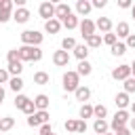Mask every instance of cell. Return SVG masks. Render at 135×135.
Listing matches in <instances>:
<instances>
[{"mask_svg":"<svg viewBox=\"0 0 135 135\" xmlns=\"http://www.w3.org/2000/svg\"><path fill=\"white\" fill-rule=\"evenodd\" d=\"M61 86H63L65 93H74L80 86V74L76 70H68L63 74V78H61Z\"/></svg>","mask_w":135,"mask_h":135,"instance_id":"obj_1","label":"cell"},{"mask_svg":"<svg viewBox=\"0 0 135 135\" xmlns=\"http://www.w3.org/2000/svg\"><path fill=\"white\" fill-rule=\"evenodd\" d=\"M19 59L21 61H40L42 59V51H40V46L21 44L19 46Z\"/></svg>","mask_w":135,"mask_h":135,"instance_id":"obj_2","label":"cell"},{"mask_svg":"<svg viewBox=\"0 0 135 135\" xmlns=\"http://www.w3.org/2000/svg\"><path fill=\"white\" fill-rule=\"evenodd\" d=\"M129 120H131V114H129V110H116L114 118L110 120V129H112V131L116 133L118 129L127 127V124H129Z\"/></svg>","mask_w":135,"mask_h":135,"instance_id":"obj_3","label":"cell"},{"mask_svg":"<svg viewBox=\"0 0 135 135\" xmlns=\"http://www.w3.org/2000/svg\"><path fill=\"white\" fill-rule=\"evenodd\" d=\"M42 40H44V34H40L38 30H25V32H21V42H23V44L40 46Z\"/></svg>","mask_w":135,"mask_h":135,"instance_id":"obj_4","label":"cell"},{"mask_svg":"<svg viewBox=\"0 0 135 135\" xmlns=\"http://www.w3.org/2000/svg\"><path fill=\"white\" fill-rule=\"evenodd\" d=\"M49 120H51L49 110H36L32 116H27V124H30V127H42V124H46Z\"/></svg>","mask_w":135,"mask_h":135,"instance_id":"obj_5","label":"cell"},{"mask_svg":"<svg viewBox=\"0 0 135 135\" xmlns=\"http://www.w3.org/2000/svg\"><path fill=\"white\" fill-rule=\"evenodd\" d=\"M13 11H15L13 0H0V23H8L13 19Z\"/></svg>","mask_w":135,"mask_h":135,"instance_id":"obj_6","label":"cell"},{"mask_svg":"<svg viewBox=\"0 0 135 135\" xmlns=\"http://www.w3.org/2000/svg\"><path fill=\"white\" fill-rule=\"evenodd\" d=\"M38 15H40L44 21L53 19V17H55V4H53V2H49V0L40 2V6H38Z\"/></svg>","mask_w":135,"mask_h":135,"instance_id":"obj_7","label":"cell"},{"mask_svg":"<svg viewBox=\"0 0 135 135\" xmlns=\"http://www.w3.org/2000/svg\"><path fill=\"white\" fill-rule=\"evenodd\" d=\"M112 78L114 80H127V78H131V65H127V63H120L118 68H114L112 70Z\"/></svg>","mask_w":135,"mask_h":135,"instance_id":"obj_8","label":"cell"},{"mask_svg":"<svg viewBox=\"0 0 135 135\" xmlns=\"http://www.w3.org/2000/svg\"><path fill=\"white\" fill-rule=\"evenodd\" d=\"M78 30H80V34H82V38H89L91 34H97L95 30V21H91L89 17H84L82 21H80V25H78Z\"/></svg>","mask_w":135,"mask_h":135,"instance_id":"obj_9","label":"cell"},{"mask_svg":"<svg viewBox=\"0 0 135 135\" xmlns=\"http://www.w3.org/2000/svg\"><path fill=\"white\" fill-rule=\"evenodd\" d=\"M53 63H55L57 68H65V65L70 63V53L63 51V49L55 51V53H53Z\"/></svg>","mask_w":135,"mask_h":135,"instance_id":"obj_10","label":"cell"},{"mask_svg":"<svg viewBox=\"0 0 135 135\" xmlns=\"http://www.w3.org/2000/svg\"><path fill=\"white\" fill-rule=\"evenodd\" d=\"M91 11H93L91 0H76V15H78V17H82V19H84Z\"/></svg>","mask_w":135,"mask_h":135,"instance_id":"obj_11","label":"cell"},{"mask_svg":"<svg viewBox=\"0 0 135 135\" xmlns=\"http://www.w3.org/2000/svg\"><path fill=\"white\" fill-rule=\"evenodd\" d=\"M30 11L25 8V6H19V8H15L13 11V21H17V23H27L30 21Z\"/></svg>","mask_w":135,"mask_h":135,"instance_id":"obj_12","label":"cell"},{"mask_svg":"<svg viewBox=\"0 0 135 135\" xmlns=\"http://www.w3.org/2000/svg\"><path fill=\"white\" fill-rule=\"evenodd\" d=\"M114 103H116V108H118V110H127V108L131 105V97H129V93H124V91L116 93Z\"/></svg>","mask_w":135,"mask_h":135,"instance_id":"obj_13","label":"cell"},{"mask_svg":"<svg viewBox=\"0 0 135 135\" xmlns=\"http://www.w3.org/2000/svg\"><path fill=\"white\" fill-rule=\"evenodd\" d=\"M74 97H76V101L86 103V101L91 99V89H89V86H84V84H80V86L74 91Z\"/></svg>","mask_w":135,"mask_h":135,"instance_id":"obj_14","label":"cell"},{"mask_svg":"<svg viewBox=\"0 0 135 135\" xmlns=\"http://www.w3.org/2000/svg\"><path fill=\"white\" fill-rule=\"evenodd\" d=\"M95 27H97L101 34H108V32H112V19H110V17H99V19L95 21Z\"/></svg>","mask_w":135,"mask_h":135,"instance_id":"obj_15","label":"cell"},{"mask_svg":"<svg viewBox=\"0 0 135 135\" xmlns=\"http://www.w3.org/2000/svg\"><path fill=\"white\" fill-rule=\"evenodd\" d=\"M63 25H61V21L59 19H49V21H44V32L46 34H59V30H61Z\"/></svg>","mask_w":135,"mask_h":135,"instance_id":"obj_16","label":"cell"},{"mask_svg":"<svg viewBox=\"0 0 135 135\" xmlns=\"http://www.w3.org/2000/svg\"><path fill=\"white\" fill-rule=\"evenodd\" d=\"M93 131H95L97 135H103V133L110 131V122H108L105 118H95V122H93Z\"/></svg>","mask_w":135,"mask_h":135,"instance_id":"obj_17","label":"cell"},{"mask_svg":"<svg viewBox=\"0 0 135 135\" xmlns=\"http://www.w3.org/2000/svg\"><path fill=\"white\" fill-rule=\"evenodd\" d=\"M72 13V8L65 4V2H61V4H55V19H59V21H63L68 15Z\"/></svg>","mask_w":135,"mask_h":135,"instance_id":"obj_18","label":"cell"},{"mask_svg":"<svg viewBox=\"0 0 135 135\" xmlns=\"http://www.w3.org/2000/svg\"><path fill=\"white\" fill-rule=\"evenodd\" d=\"M61 25L65 27V30H76L78 25H80V19H78V15H74V13H70L63 21H61Z\"/></svg>","mask_w":135,"mask_h":135,"instance_id":"obj_19","label":"cell"},{"mask_svg":"<svg viewBox=\"0 0 135 135\" xmlns=\"http://www.w3.org/2000/svg\"><path fill=\"white\" fill-rule=\"evenodd\" d=\"M34 105H36V110H49V105H51L49 95H44V93L36 95V97H34Z\"/></svg>","mask_w":135,"mask_h":135,"instance_id":"obj_20","label":"cell"},{"mask_svg":"<svg viewBox=\"0 0 135 135\" xmlns=\"http://www.w3.org/2000/svg\"><path fill=\"white\" fill-rule=\"evenodd\" d=\"M101 42H103V36L101 34H91L89 38H84V44L89 49H97V46H101Z\"/></svg>","mask_w":135,"mask_h":135,"instance_id":"obj_21","label":"cell"},{"mask_svg":"<svg viewBox=\"0 0 135 135\" xmlns=\"http://www.w3.org/2000/svg\"><path fill=\"white\" fill-rule=\"evenodd\" d=\"M114 34H116L118 38H127V36L131 34V27H129V23H127V21H118V25H116Z\"/></svg>","mask_w":135,"mask_h":135,"instance_id":"obj_22","label":"cell"},{"mask_svg":"<svg viewBox=\"0 0 135 135\" xmlns=\"http://www.w3.org/2000/svg\"><path fill=\"white\" fill-rule=\"evenodd\" d=\"M6 70H8L11 76H21V72H23V61H8Z\"/></svg>","mask_w":135,"mask_h":135,"instance_id":"obj_23","label":"cell"},{"mask_svg":"<svg viewBox=\"0 0 135 135\" xmlns=\"http://www.w3.org/2000/svg\"><path fill=\"white\" fill-rule=\"evenodd\" d=\"M8 89L17 95V93H21V89H23V80H21V76H11V80H8Z\"/></svg>","mask_w":135,"mask_h":135,"instance_id":"obj_24","label":"cell"},{"mask_svg":"<svg viewBox=\"0 0 135 135\" xmlns=\"http://www.w3.org/2000/svg\"><path fill=\"white\" fill-rule=\"evenodd\" d=\"M110 53H112L114 57H122V55L127 53V42H120V40H118L116 44L110 46Z\"/></svg>","mask_w":135,"mask_h":135,"instance_id":"obj_25","label":"cell"},{"mask_svg":"<svg viewBox=\"0 0 135 135\" xmlns=\"http://www.w3.org/2000/svg\"><path fill=\"white\" fill-rule=\"evenodd\" d=\"M74 57H76L78 61H84V59L89 57V46H86V44H76V49H74Z\"/></svg>","mask_w":135,"mask_h":135,"instance_id":"obj_26","label":"cell"},{"mask_svg":"<svg viewBox=\"0 0 135 135\" xmlns=\"http://www.w3.org/2000/svg\"><path fill=\"white\" fill-rule=\"evenodd\" d=\"M13 127H15V118H13V116H2V118H0V131H2V133L11 131Z\"/></svg>","mask_w":135,"mask_h":135,"instance_id":"obj_27","label":"cell"},{"mask_svg":"<svg viewBox=\"0 0 135 135\" xmlns=\"http://www.w3.org/2000/svg\"><path fill=\"white\" fill-rule=\"evenodd\" d=\"M78 116H80L82 120L93 118V105H91V103H82V105H80V110H78Z\"/></svg>","mask_w":135,"mask_h":135,"instance_id":"obj_28","label":"cell"},{"mask_svg":"<svg viewBox=\"0 0 135 135\" xmlns=\"http://www.w3.org/2000/svg\"><path fill=\"white\" fill-rule=\"evenodd\" d=\"M76 72H78L80 76H91V72H93V65H91V63L84 59V61H80V63H78V70H76Z\"/></svg>","mask_w":135,"mask_h":135,"instance_id":"obj_29","label":"cell"},{"mask_svg":"<svg viewBox=\"0 0 135 135\" xmlns=\"http://www.w3.org/2000/svg\"><path fill=\"white\" fill-rule=\"evenodd\" d=\"M49 80H51V76L46 74V72H34V82L36 84H49Z\"/></svg>","mask_w":135,"mask_h":135,"instance_id":"obj_30","label":"cell"},{"mask_svg":"<svg viewBox=\"0 0 135 135\" xmlns=\"http://www.w3.org/2000/svg\"><path fill=\"white\" fill-rule=\"evenodd\" d=\"M105 116H108V108L103 103L93 105V118H105Z\"/></svg>","mask_w":135,"mask_h":135,"instance_id":"obj_31","label":"cell"},{"mask_svg":"<svg viewBox=\"0 0 135 135\" xmlns=\"http://www.w3.org/2000/svg\"><path fill=\"white\" fill-rule=\"evenodd\" d=\"M27 101H30L27 95H23V93H17V95H15V108H17V110H23Z\"/></svg>","mask_w":135,"mask_h":135,"instance_id":"obj_32","label":"cell"},{"mask_svg":"<svg viewBox=\"0 0 135 135\" xmlns=\"http://www.w3.org/2000/svg\"><path fill=\"white\" fill-rule=\"evenodd\" d=\"M61 49H63V51H74V49H76V40H74L72 36H65V38L61 40Z\"/></svg>","mask_w":135,"mask_h":135,"instance_id":"obj_33","label":"cell"},{"mask_svg":"<svg viewBox=\"0 0 135 135\" xmlns=\"http://www.w3.org/2000/svg\"><path fill=\"white\" fill-rule=\"evenodd\" d=\"M63 127H65L68 133H76V129H78V120H76V118H68Z\"/></svg>","mask_w":135,"mask_h":135,"instance_id":"obj_34","label":"cell"},{"mask_svg":"<svg viewBox=\"0 0 135 135\" xmlns=\"http://www.w3.org/2000/svg\"><path fill=\"white\" fill-rule=\"evenodd\" d=\"M103 42H105L108 46H112V44L118 42V36H116L114 32H108V34H103Z\"/></svg>","mask_w":135,"mask_h":135,"instance_id":"obj_35","label":"cell"},{"mask_svg":"<svg viewBox=\"0 0 135 135\" xmlns=\"http://www.w3.org/2000/svg\"><path fill=\"white\" fill-rule=\"evenodd\" d=\"M122 86H124V93H129V95H131V93H135V78H133V76H131V78H127Z\"/></svg>","mask_w":135,"mask_h":135,"instance_id":"obj_36","label":"cell"},{"mask_svg":"<svg viewBox=\"0 0 135 135\" xmlns=\"http://www.w3.org/2000/svg\"><path fill=\"white\" fill-rule=\"evenodd\" d=\"M8 61H21L19 59V49H11L8 53H6V63Z\"/></svg>","mask_w":135,"mask_h":135,"instance_id":"obj_37","label":"cell"},{"mask_svg":"<svg viewBox=\"0 0 135 135\" xmlns=\"http://www.w3.org/2000/svg\"><path fill=\"white\" fill-rule=\"evenodd\" d=\"M21 112H23V114H27V116H32V114L36 112V105H34V99H30V101L25 103V108H23Z\"/></svg>","mask_w":135,"mask_h":135,"instance_id":"obj_38","label":"cell"},{"mask_svg":"<svg viewBox=\"0 0 135 135\" xmlns=\"http://www.w3.org/2000/svg\"><path fill=\"white\" fill-rule=\"evenodd\" d=\"M8 80H11L8 70H6V68H0V84H4V82H8Z\"/></svg>","mask_w":135,"mask_h":135,"instance_id":"obj_39","label":"cell"},{"mask_svg":"<svg viewBox=\"0 0 135 135\" xmlns=\"http://www.w3.org/2000/svg\"><path fill=\"white\" fill-rule=\"evenodd\" d=\"M116 4H118L120 8H131V6H133V0H116Z\"/></svg>","mask_w":135,"mask_h":135,"instance_id":"obj_40","label":"cell"},{"mask_svg":"<svg viewBox=\"0 0 135 135\" xmlns=\"http://www.w3.org/2000/svg\"><path fill=\"white\" fill-rule=\"evenodd\" d=\"M84 131H86V120L78 118V129H76V133H84Z\"/></svg>","mask_w":135,"mask_h":135,"instance_id":"obj_41","label":"cell"},{"mask_svg":"<svg viewBox=\"0 0 135 135\" xmlns=\"http://www.w3.org/2000/svg\"><path fill=\"white\" fill-rule=\"evenodd\" d=\"M40 129V135H49V133H53V129H51V124L46 122V124H42V127H38Z\"/></svg>","mask_w":135,"mask_h":135,"instance_id":"obj_42","label":"cell"},{"mask_svg":"<svg viewBox=\"0 0 135 135\" xmlns=\"http://www.w3.org/2000/svg\"><path fill=\"white\" fill-rule=\"evenodd\" d=\"M127 49H135V34L127 36Z\"/></svg>","mask_w":135,"mask_h":135,"instance_id":"obj_43","label":"cell"},{"mask_svg":"<svg viewBox=\"0 0 135 135\" xmlns=\"http://www.w3.org/2000/svg\"><path fill=\"white\" fill-rule=\"evenodd\" d=\"M91 4H93V8H103L108 4V0H91Z\"/></svg>","mask_w":135,"mask_h":135,"instance_id":"obj_44","label":"cell"},{"mask_svg":"<svg viewBox=\"0 0 135 135\" xmlns=\"http://www.w3.org/2000/svg\"><path fill=\"white\" fill-rule=\"evenodd\" d=\"M131 133H133V131H131L129 127H122V129H118V131H116V135H131Z\"/></svg>","mask_w":135,"mask_h":135,"instance_id":"obj_45","label":"cell"},{"mask_svg":"<svg viewBox=\"0 0 135 135\" xmlns=\"http://www.w3.org/2000/svg\"><path fill=\"white\" fill-rule=\"evenodd\" d=\"M4 97H6V91H4V86L0 84V105H2V101H4Z\"/></svg>","mask_w":135,"mask_h":135,"instance_id":"obj_46","label":"cell"},{"mask_svg":"<svg viewBox=\"0 0 135 135\" xmlns=\"http://www.w3.org/2000/svg\"><path fill=\"white\" fill-rule=\"evenodd\" d=\"M25 2H27V0H13V4H15L17 8H19V6H25Z\"/></svg>","mask_w":135,"mask_h":135,"instance_id":"obj_47","label":"cell"},{"mask_svg":"<svg viewBox=\"0 0 135 135\" xmlns=\"http://www.w3.org/2000/svg\"><path fill=\"white\" fill-rule=\"evenodd\" d=\"M129 129H131V131H135V116L129 120Z\"/></svg>","mask_w":135,"mask_h":135,"instance_id":"obj_48","label":"cell"},{"mask_svg":"<svg viewBox=\"0 0 135 135\" xmlns=\"http://www.w3.org/2000/svg\"><path fill=\"white\" fill-rule=\"evenodd\" d=\"M131 76H133V78H135V59H133V61H131Z\"/></svg>","mask_w":135,"mask_h":135,"instance_id":"obj_49","label":"cell"},{"mask_svg":"<svg viewBox=\"0 0 135 135\" xmlns=\"http://www.w3.org/2000/svg\"><path fill=\"white\" fill-rule=\"evenodd\" d=\"M129 108H131V114L135 116V101H131V105H129Z\"/></svg>","mask_w":135,"mask_h":135,"instance_id":"obj_50","label":"cell"},{"mask_svg":"<svg viewBox=\"0 0 135 135\" xmlns=\"http://www.w3.org/2000/svg\"><path fill=\"white\" fill-rule=\"evenodd\" d=\"M131 17H133V21H135V2H133V6H131Z\"/></svg>","mask_w":135,"mask_h":135,"instance_id":"obj_51","label":"cell"},{"mask_svg":"<svg viewBox=\"0 0 135 135\" xmlns=\"http://www.w3.org/2000/svg\"><path fill=\"white\" fill-rule=\"evenodd\" d=\"M49 2H53V4H61L63 0H49Z\"/></svg>","mask_w":135,"mask_h":135,"instance_id":"obj_52","label":"cell"},{"mask_svg":"<svg viewBox=\"0 0 135 135\" xmlns=\"http://www.w3.org/2000/svg\"><path fill=\"white\" fill-rule=\"evenodd\" d=\"M103 135H116V133H114V131H108V133H103Z\"/></svg>","mask_w":135,"mask_h":135,"instance_id":"obj_53","label":"cell"},{"mask_svg":"<svg viewBox=\"0 0 135 135\" xmlns=\"http://www.w3.org/2000/svg\"><path fill=\"white\" fill-rule=\"evenodd\" d=\"M49 135H57V133H49Z\"/></svg>","mask_w":135,"mask_h":135,"instance_id":"obj_54","label":"cell"}]
</instances>
